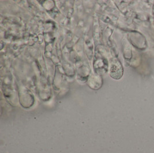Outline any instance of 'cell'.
<instances>
[{
	"label": "cell",
	"mask_w": 154,
	"mask_h": 153,
	"mask_svg": "<svg viewBox=\"0 0 154 153\" xmlns=\"http://www.w3.org/2000/svg\"><path fill=\"white\" fill-rule=\"evenodd\" d=\"M111 76L115 79H119L122 74V68L121 63L117 60H114L111 63Z\"/></svg>",
	"instance_id": "cell-1"
}]
</instances>
